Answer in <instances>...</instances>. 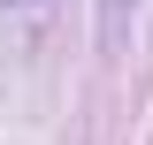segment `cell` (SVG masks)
<instances>
[{"instance_id": "cell-1", "label": "cell", "mask_w": 153, "mask_h": 145, "mask_svg": "<svg viewBox=\"0 0 153 145\" xmlns=\"http://www.w3.org/2000/svg\"><path fill=\"white\" fill-rule=\"evenodd\" d=\"M138 0H107V31H123V16H130Z\"/></svg>"}]
</instances>
